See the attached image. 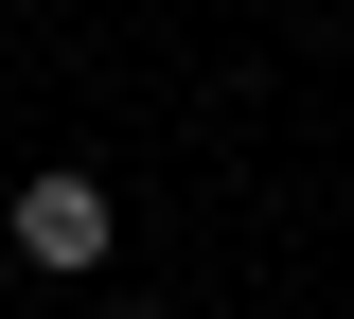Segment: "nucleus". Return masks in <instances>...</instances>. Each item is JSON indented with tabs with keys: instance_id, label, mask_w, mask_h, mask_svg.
Returning a JSON list of instances; mask_svg holds the SVG:
<instances>
[{
	"instance_id": "1",
	"label": "nucleus",
	"mask_w": 354,
	"mask_h": 319,
	"mask_svg": "<svg viewBox=\"0 0 354 319\" xmlns=\"http://www.w3.org/2000/svg\"><path fill=\"white\" fill-rule=\"evenodd\" d=\"M18 248H36V266H106V178H71V160L18 178Z\"/></svg>"
},
{
	"instance_id": "2",
	"label": "nucleus",
	"mask_w": 354,
	"mask_h": 319,
	"mask_svg": "<svg viewBox=\"0 0 354 319\" xmlns=\"http://www.w3.org/2000/svg\"><path fill=\"white\" fill-rule=\"evenodd\" d=\"M106 319H142V302H106Z\"/></svg>"
}]
</instances>
